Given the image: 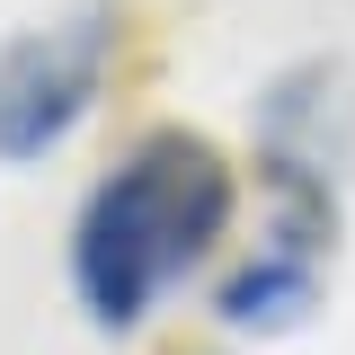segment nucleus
I'll list each match as a JSON object with an SVG mask.
<instances>
[{
  "label": "nucleus",
  "mask_w": 355,
  "mask_h": 355,
  "mask_svg": "<svg viewBox=\"0 0 355 355\" xmlns=\"http://www.w3.org/2000/svg\"><path fill=\"white\" fill-rule=\"evenodd\" d=\"M231 231V160L205 133H142L71 222V284L98 329H133Z\"/></svg>",
  "instance_id": "f257e3e1"
},
{
  "label": "nucleus",
  "mask_w": 355,
  "mask_h": 355,
  "mask_svg": "<svg viewBox=\"0 0 355 355\" xmlns=\"http://www.w3.org/2000/svg\"><path fill=\"white\" fill-rule=\"evenodd\" d=\"M107 62H116V18L89 0L53 27H27V36L0 44V160H44L62 151L80 116L107 89Z\"/></svg>",
  "instance_id": "f03ea898"
}]
</instances>
